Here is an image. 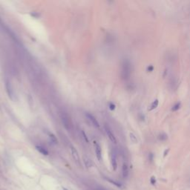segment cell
Masks as SVG:
<instances>
[{
    "instance_id": "cell-13",
    "label": "cell",
    "mask_w": 190,
    "mask_h": 190,
    "mask_svg": "<svg viewBox=\"0 0 190 190\" xmlns=\"http://www.w3.org/2000/svg\"><path fill=\"white\" fill-rule=\"evenodd\" d=\"M49 138L50 139V141L54 143H56L57 142V140H56V138L53 135V134H50L49 135Z\"/></svg>"
},
{
    "instance_id": "cell-14",
    "label": "cell",
    "mask_w": 190,
    "mask_h": 190,
    "mask_svg": "<svg viewBox=\"0 0 190 190\" xmlns=\"http://www.w3.org/2000/svg\"><path fill=\"white\" fill-rule=\"evenodd\" d=\"M84 161H85L86 166H92V161L87 157H86H86H84Z\"/></svg>"
},
{
    "instance_id": "cell-4",
    "label": "cell",
    "mask_w": 190,
    "mask_h": 190,
    "mask_svg": "<svg viewBox=\"0 0 190 190\" xmlns=\"http://www.w3.org/2000/svg\"><path fill=\"white\" fill-rule=\"evenodd\" d=\"M71 154H72V157H73L74 161L77 163H80V156L78 154L77 149L74 146H71Z\"/></svg>"
},
{
    "instance_id": "cell-10",
    "label": "cell",
    "mask_w": 190,
    "mask_h": 190,
    "mask_svg": "<svg viewBox=\"0 0 190 190\" xmlns=\"http://www.w3.org/2000/svg\"><path fill=\"white\" fill-rule=\"evenodd\" d=\"M111 165H112V167H113V169L115 171L117 169V160H116V157L114 154L111 155Z\"/></svg>"
},
{
    "instance_id": "cell-19",
    "label": "cell",
    "mask_w": 190,
    "mask_h": 190,
    "mask_svg": "<svg viewBox=\"0 0 190 190\" xmlns=\"http://www.w3.org/2000/svg\"><path fill=\"white\" fill-rule=\"evenodd\" d=\"M151 182L152 184H155L156 181H155V178H154V177H151Z\"/></svg>"
},
{
    "instance_id": "cell-15",
    "label": "cell",
    "mask_w": 190,
    "mask_h": 190,
    "mask_svg": "<svg viewBox=\"0 0 190 190\" xmlns=\"http://www.w3.org/2000/svg\"><path fill=\"white\" fill-rule=\"evenodd\" d=\"M159 139H160V141H165V140H166V139H167V135H165V134H162V135H160Z\"/></svg>"
},
{
    "instance_id": "cell-1",
    "label": "cell",
    "mask_w": 190,
    "mask_h": 190,
    "mask_svg": "<svg viewBox=\"0 0 190 190\" xmlns=\"http://www.w3.org/2000/svg\"><path fill=\"white\" fill-rule=\"evenodd\" d=\"M121 74L124 80H128L130 77V74H131L130 63L128 60H124L122 64Z\"/></svg>"
},
{
    "instance_id": "cell-9",
    "label": "cell",
    "mask_w": 190,
    "mask_h": 190,
    "mask_svg": "<svg viewBox=\"0 0 190 190\" xmlns=\"http://www.w3.org/2000/svg\"><path fill=\"white\" fill-rule=\"evenodd\" d=\"M36 148H37V151H39L41 154H44V155H48V150L46 149V148H45L44 147L40 146V145H37Z\"/></svg>"
},
{
    "instance_id": "cell-5",
    "label": "cell",
    "mask_w": 190,
    "mask_h": 190,
    "mask_svg": "<svg viewBox=\"0 0 190 190\" xmlns=\"http://www.w3.org/2000/svg\"><path fill=\"white\" fill-rule=\"evenodd\" d=\"M86 117H88V119L92 122V123L95 126V127H96V128H98V127H99V123H98V121H97V120L95 118V117L92 115V114H89V113H86Z\"/></svg>"
},
{
    "instance_id": "cell-11",
    "label": "cell",
    "mask_w": 190,
    "mask_h": 190,
    "mask_svg": "<svg viewBox=\"0 0 190 190\" xmlns=\"http://www.w3.org/2000/svg\"><path fill=\"white\" fill-rule=\"evenodd\" d=\"M157 105H158V99H155V100L151 103V108H149V110L151 111V110H153V109L156 108L157 107Z\"/></svg>"
},
{
    "instance_id": "cell-20",
    "label": "cell",
    "mask_w": 190,
    "mask_h": 190,
    "mask_svg": "<svg viewBox=\"0 0 190 190\" xmlns=\"http://www.w3.org/2000/svg\"><path fill=\"white\" fill-rule=\"evenodd\" d=\"M57 190H68L67 189H65V188L62 187H59L57 188Z\"/></svg>"
},
{
    "instance_id": "cell-17",
    "label": "cell",
    "mask_w": 190,
    "mask_h": 190,
    "mask_svg": "<svg viewBox=\"0 0 190 190\" xmlns=\"http://www.w3.org/2000/svg\"><path fill=\"white\" fill-rule=\"evenodd\" d=\"M109 181L111 182V183H112V184H114V185H116V186H117V187H121V185L120 184H117V183H116V182H114V181H111V180H109Z\"/></svg>"
},
{
    "instance_id": "cell-12",
    "label": "cell",
    "mask_w": 190,
    "mask_h": 190,
    "mask_svg": "<svg viewBox=\"0 0 190 190\" xmlns=\"http://www.w3.org/2000/svg\"><path fill=\"white\" fill-rule=\"evenodd\" d=\"M180 108H181V102L176 103V104L172 107V111H178Z\"/></svg>"
},
{
    "instance_id": "cell-2",
    "label": "cell",
    "mask_w": 190,
    "mask_h": 190,
    "mask_svg": "<svg viewBox=\"0 0 190 190\" xmlns=\"http://www.w3.org/2000/svg\"><path fill=\"white\" fill-rule=\"evenodd\" d=\"M60 117H61V120H62V123H63L64 127L66 129L70 130L72 127V123H71V120L70 117L66 113L62 112V114L60 115Z\"/></svg>"
},
{
    "instance_id": "cell-3",
    "label": "cell",
    "mask_w": 190,
    "mask_h": 190,
    "mask_svg": "<svg viewBox=\"0 0 190 190\" xmlns=\"http://www.w3.org/2000/svg\"><path fill=\"white\" fill-rule=\"evenodd\" d=\"M105 132H106V135L108 136V138H109V140L114 143H116L117 142V139H116V137L114 136V135L113 134V132H111V130L108 128V126H105Z\"/></svg>"
},
{
    "instance_id": "cell-18",
    "label": "cell",
    "mask_w": 190,
    "mask_h": 190,
    "mask_svg": "<svg viewBox=\"0 0 190 190\" xmlns=\"http://www.w3.org/2000/svg\"><path fill=\"white\" fill-rule=\"evenodd\" d=\"M109 108H110L111 110H114V108H115V105H114V104L111 103V104L109 105Z\"/></svg>"
},
{
    "instance_id": "cell-6",
    "label": "cell",
    "mask_w": 190,
    "mask_h": 190,
    "mask_svg": "<svg viewBox=\"0 0 190 190\" xmlns=\"http://www.w3.org/2000/svg\"><path fill=\"white\" fill-rule=\"evenodd\" d=\"M6 89H7V92L8 94V96H10V99H13V90L12 89V86L10 85V83L9 81L6 82Z\"/></svg>"
},
{
    "instance_id": "cell-16",
    "label": "cell",
    "mask_w": 190,
    "mask_h": 190,
    "mask_svg": "<svg viewBox=\"0 0 190 190\" xmlns=\"http://www.w3.org/2000/svg\"><path fill=\"white\" fill-rule=\"evenodd\" d=\"M82 134H83V138H84V139L86 140V141L87 142H89V140H88V138H87V136L86 135V134H85V132H82Z\"/></svg>"
},
{
    "instance_id": "cell-8",
    "label": "cell",
    "mask_w": 190,
    "mask_h": 190,
    "mask_svg": "<svg viewBox=\"0 0 190 190\" xmlns=\"http://www.w3.org/2000/svg\"><path fill=\"white\" fill-rule=\"evenodd\" d=\"M122 173H123V176L124 178H126L129 175V169H128V166L126 163H123V165Z\"/></svg>"
},
{
    "instance_id": "cell-7",
    "label": "cell",
    "mask_w": 190,
    "mask_h": 190,
    "mask_svg": "<svg viewBox=\"0 0 190 190\" xmlns=\"http://www.w3.org/2000/svg\"><path fill=\"white\" fill-rule=\"evenodd\" d=\"M95 151H96V157L99 160H101L102 159V151H101V148L99 144H95Z\"/></svg>"
}]
</instances>
